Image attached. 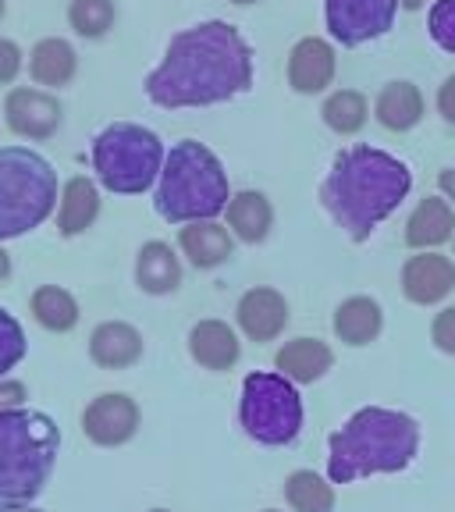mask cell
I'll return each instance as SVG.
<instances>
[{
  "label": "cell",
  "mask_w": 455,
  "mask_h": 512,
  "mask_svg": "<svg viewBox=\"0 0 455 512\" xmlns=\"http://www.w3.org/2000/svg\"><path fill=\"white\" fill-rule=\"evenodd\" d=\"M427 29H431V40L438 43L445 54H455V0H438L427 18Z\"/></svg>",
  "instance_id": "31"
},
{
  "label": "cell",
  "mask_w": 455,
  "mask_h": 512,
  "mask_svg": "<svg viewBox=\"0 0 455 512\" xmlns=\"http://www.w3.org/2000/svg\"><path fill=\"white\" fill-rule=\"evenodd\" d=\"M413 189V175L399 157L374 146H352L331 160L320 185V203L352 242H367Z\"/></svg>",
  "instance_id": "2"
},
{
  "label": "cell",
  "mask_w": 455,
  "mask_h": 512,
  "mask_svg": "<svg viewBox=\"0 0 455 512\" xmlns=\"http://www.w3.org/2000/svg\"><path fill=\"white\" fill-rule=\"evenodd\" d=\"M235 320H239L242 335L253 342H274L288 328V303L278 288H249L235 306Z\"/></svg>",
  "instance_id": "14"
},
{
  "label": "cell",
  "mask_w": 455,
  "mask_h": 512,
  "mask_svg": "<svg viewBox=\"0 0 455 512\" xmlns=\"http://www.w3.org/2000/svg\"><path fill=\"white\" fill-rule=\"evenodd\" d=\"M168 150L157 132L136 121H114L93 139V171L96 182L118 196H139L164 171Z\"/></svg>",
  "instance_id": "7"
},
{
  "label": "cell",
  "mask_w": 455,
  "mask_h": 512,
  "mask_svg": "<svg viewBox=\"0 0 455 512\" xmlns=\"http://www.w3.org/2000/svg\"><path fill=\"white\" fill-rule=\"evenodd\" d=\"M79 72V54L68 40L61 36H47L32 47L29 54V75L36 86H47V89H61L75 79Z\"/></svg>",
  "instance_id": "23"
},
{
  "label": "cell",
  "mask_w": 455,
  "mask_h": 512,
  "mask_svg": "<svg viewBox=\"0 0 455 512\" xmlns=\"http://www.w3.org/2000/svg\"><path fill=\"white\" fill-rule=\"evenodd\" d=\"M136 285L146 296H168L182 285V264L168 242H146L136 256Z\"/></svg>",
  "instance_id": "25"
},
{
  "label": "cell",
  "mask_w": 455,
  "mask_h": 512,
  "mask_svg": "<svg viewBox=\"0 0 455 512\" xmlns=\"http://www.w3.org/2000/svg\"><path fill=\"white\" fill-rule=\"evenodd\" d=\"M89 356H93L96 367L125 370L132 363H139V356H143V335L132 324H125V320H104L89 335Z\"/></svg>",
  "instance_id": "16"
},
{
  "label": "cell",
  "mask_w": 455,
  "mask_h": 512,
  "mask_svg": "<svg viewBox=\"0 0 455 512\" xmlns=\"http://www.w3.org/2000/svg\"><path fill=\"white\" fill-rule=\"evenodd\" d=\"M178 246L189 256L192 267L210 271V267H221L224 260H232L235 235L217 221H192L178 232Z\"/></svg>",
  "instance_id": "18"
},
{
  "label": "cell",
  "mask_w": 455,
  "mask_h": 512,
  "mask_svg": "<svg viewBox=\"0 0 455 512\" xmlns=\"http://www.w3.org/2000/svg\"><path fill=\"white\" fill-rule=\"evenodd\" d=\"M150 512H171V509H150Z\"/></svg>",
  "instance_id": "42"
},
{
  "label": "cell",
  "mask_w": 455,
  "mask_h": 512,
  "mask_svg": "<svg viewBox=\"0 0 455 512\" xmlns=\"http://www.w3.org/2000/svg\"><path fill=\"white\" fill-rule=\"evenodd\" d=\"M420 452V424L409 413L367 406L328 438V480L352 484L374 473H399Z\"/></svg>",
  "instance_id": "3"
},
{
  "label": "cell",
  "mask_w": 455,
  "mask_h": 512,
  "mask_svg": "<svg viewBox=\"0 0 455 512\" xmlns=\"http://www.w3.org/2000/svg\"><path fill=\"white\" fill-rule=\"evenodd\" d=\"M228 203H232V192L217 153L196 139H182L171 146L157 178V196H153L157 214L171 224L217 221Z\"/></svg>",
  "instance_id": "5"
},
{
  "label": "cell",
  "mask_w": 455,
  "mask_h": 512,
  "mask_svg": "<svg viewBox=\"0 0 455 512\" xmlns=\"http://www.w3.org/2000/svg\"><path fill=\"white\" fill-rule=\"evenodd\" d=\"M331 328H335V335L342 338L345 345H352V349L370 345L384 328L381 303H377V299H370V296H349L345 303H338Z\"/></svg>",
  "instance_id": "24"
},
{
  "label": "cell",
  "mask_w": 455,
  "mask_h": 512,
  "mask_svg": "<svg viewBox=\"0 0 455 512\" xmlns=\"http://www.w3.org/2000/svg\"><path fill=\"white\" fill-rule=\"evenodd\" d=\"M338 57L335 47L320 36H303L296 47L288 50V86L303 96H317L335 82Z\"/></svg>",
  "instance_id": "13"
},
{
  "label": "cell",
  "mask_w": 455,
  "mask_h": 512,
  "mask_svg": "<svg viewBox=\"0 0 455 512\" xmlns=\"http://www.w3.org/2000/svg\"><path fill=\"white\" fill-rule=\"evenodd\" d=\"M431 342L438 345L445 356H455V306H445V310L434 317L431 324Z\"/></svg>",
  "instance_id": "32"
},
{
  "label": "cell",
  "mask_w": 455,
  "mask_h": 512,
  "mask_svg": "<svg viewBox=\"0 0 455 512\" xmlns=\"http://www.w3.org/2000/svg\"><path fill=\"white\" fill-rule=\"evenodd\" d=\"M4 121H8V128L15 136L43 143V139H50L61 128V104H57V96L47 93V89L18 86L4 100Z\"/></svg>",
  "instance_id": "11"
},
{
  "label": "cell",
  "mask_w": 455,
  "mask_h": 512,
  "mask_svg": "<svg viewBox=\"0 0 455 512\" xmlns=\"http://www.w3.org/2000/svg\"><path fill=\"white\" fill-rule=\"evenodd\" d=\"M239 420L256 445H292L303 431V399L296 384L285 374H267V370L249 374L242 381Z\"/></svg>",
  "instance_id": "8"
},
{
  "label": "cell",
  "mask_w": 455,
  "mask_h": 512,
  "mask_svg": "<svg viewBox=\"0 0 455 512\" xmlns=\"http://www.w3.org/2000/svg\"><path fill=\"white\" fill-rule=\"evenodd\" d=\"M438 114L448 121V125H455V75H448V79L441 82V89H438Z\"/></svg>",
  "instance_id": "35"
},
{
  "label": "cell",
  "mask_w": 455,
  "mask_h": 512,
  "mask_svg": "<svg viewBox=\"0 0 455 512\" xmlns=\"http://www.w3.org/2000/svg\"><path fill=\"white\" fill-rule=\"evenodd\" d=\"M189 356L207 370H232L242 356V342L224 320H200L189 331Z\"/></svg>",
  "instance_id": "19"
},
{
  "label": "cell",
  "mask_w": 455,
  "mask_h": 512,
  "mask_svg": "<svg viewBox=\"0 0 455 512\" xmlns=\"http://www.w3.org/2000/svg\"><path fill=\"white\" fill-rule=\"evenodd\" d=\"M114 0H72L68 8V25L79 32L82 40H100L114 29Z\"/></svg>",
  "instance_id": "29"
},
{
  "label": "cell",
  "mask_w": 455,
  "mask_h": 512,
  "mask_svg": "<svg viewBox=\"0 0 455 512\" xmlns=\"http://www.w3.org/2000/svg\"><path fill=\"white\" fill-rule=\"evenodd\" d=\"M32 317L40 320L47 331H72L79 324V303L68 288H57V285H43L32 292Z\"/></svg>",
  "instance_id": "27"
},
{
  "label": "cell",
  "mask_w": 455,
  "mask_h": 512,
  "mask_svg": "<svg viewBox=\"0 0 455 512\" xmlns=\"http://www.w3.org/2000/svg\"><path fill=\"white\" fill-rule=\"evenodd\" d=\"M278 374H285L292 384H313L335 367V352L320 338H292L274 356Z\"/></svg>",
  "instance_id": "17"
},
{
  "label": "cell",
  "mask_w": 455,
  "mask_h": 512,
  "mask_svg": "<svg viewBox=\"0 0 455 512\" xmlns=\"http://www.w3.org/2000/svg\"><path fill=\"white\" fill-rule=\"evenodd\" d=\"M224 214H228V232H232L239 242H246V246L264 242L267 235H271V228H274L271 200H267L264 192H256V189L235 192Z\"/></svg>",
  "instance_id": "22"
},
{
  "label": "cell",
  "mask_w": 455,
  "mask_h": 512,
  "mask_svg": "<svg viewBox=\"0 0 455 512\" xmlns=\"http://www.w3.org/2000/svg\"><path fill=\"white\" fill-rule=\"evenodd\" d=\"M253 86V50L228 22H200L178 32L146 75L150 104L164 111L228 104Z\"/></svg>",
  "instance_id": "1"
},
{
  "label": "cell",
  "mask_w": 455,
  "mask_h": 512,
  "mask_svg": "<svg viewBox=\"0 0 455 512\" xmlns=\"http://www.w3.org/2000/svg\"><path fill=\"white\" fill-rule=\"evenodd\" d=\"M96 217H100V189H96V182L86 175L68 178L61 189V207H57V232L64 239H75L86 228H93Z\"/></svg>",
  "instance_id": "20"
},
{
  "label": "cell",
  "mask_w": 455,
  "mask_h": 512,
  "mask_svg": "<svg viewBox=\"0 0 455 512\" xmlns=\"http://www.w3.org/2000/svg\"><path fill=\"white\" fill-rule=\"evenodd\" d=\"M82 431L100 448L125 445V441H132L139 431V406L128 399L125 392L96 395L86 406V413H82Z\"/></svg>",
  "instance_id": "10"
},
{
  "label": "cell",
  "mask_w": 455,
  "mask_h": 512,
  "mask_svg": "<svg viewBox=\"0 0 455 512\" xmlns=\"http://www.w3.org/2000/svg\"><path fill=\"white\" fill-rule=\"evenodd\" d=\"M399 4L406 11H420V8H424V0H399Z\"/></svg>",
  "instance_id": "38"
},
{
  "label": "cell",
  "mask_w": 455,
  "mask_h": 512,
  "mask_svg": "<svg viewBox=\"0 0 455 512\" xmlns=\"http://www.w3.org/2000/svg\"><path fill=\"white\" fill-rule=\"evenodd\" d=\"M452 242H455V239H452Z\"/></svg>",
  "instance_id": "44"
},
{
  "label": "cell",
  "mask_w": 455,
  "mask_h": 512,
  "mask_svg": "<svg viewBox=\"0 0 455 512\" xmlns=\"http://www.w3.org/2000/svg\"><path fill=\"white\" fill-rule=\"evenodd\" d=\"M232 4H242V8H246V4H256V0H232Z\"/></svg>",
  "instance_id": "40"
},
{
  "label": "cell",
  "mask_w": 455,
  "mask_h": 512,
  "mask_svg": "<svg viewBox=\"0 0 455 512\" xmlns=\"http://www.w3.org/2000/svg\"><path fill=\"white\" fill-rule=\"evenodd\" d=\"M320 118H324V125H328L335 136H356V132H363V125H367L370 104L360 89H335V93L324 100V107H320Z\"/></svg>",
  "instance_id": "26"
},
{
  "label": "cell",
  "mask_w": 455,
  "mask_h": 512,
  "mask_svg": "<svg viewBox=\"0 0 455 512\" xmlns=\"http://www.w3.org/2000/svg\"><path fill=\"white\" fill-rule=\"evenodd\" d=\"M264 512H278V509H264Z\"/></svg>",
  "instance_id": "43"
},
{
  "label": "cell",
  "mask_w": 455,
  "mask_h": 512,
  "mask_svg": "<svg viewBox=\"0 0 455 512\" xmlns=\"http://www.w3.org/2000/svg\"><path fill=\"white\" fill-rule=\"evenodd\" d=\"M25 384L22 381H0V413H8V409L25 406Z\"/></svg>",
  "instance_id": "34"
},
{
  "label": "cell",
  "mask_w": 455,
  "mask_h": 512,
  "mask_svg": "<svg viewBox=\"0 0 455 512\" xmlns=\"http://www.w3.org/2000/svg\"><path fill=\"white\" fill-rule=\"evenodd\" d=\"M25 331L4 306H0V377L8 374L11 367H18L25 356Z\"/></svg>",
  "instance_id": "30"
},
{
  "label": "cell",
  "mask_w": 455,
  "mask_h": 512,
  "mask_svg": "<svg viewBox=\"0 0 455 512\" xmlns=\"http://www.w3.org/2000/svg\"><path fill=\"white\" fill-rule=\"evenodd\" d=\"M61 448V427L40 409L0 413V512L32 505L50 484Z\"/></svg>",
  "instance_id": "4"
},
{
  "label": "cell",
  "mask_w": 455,
  "mask_h": 512,
  "mask_svg": "<svg viewBox=\"0 0 455 512\" xmlns=\"http://www.w3.org/2000/svg\"><path fill=\"white\" fill-rule=\"evenodd\" d=\"M4 11H8V0H0V18H4Z\"/></svg>",
  "instance_id": "39"
},
{
  "label": "cell",
  "mask_w": 455,
  "mask_h": 512,
  "mask_svg": "<svg viewBox=\"0 0 455 512\" xmlns=\"http://www.w3.org/2000/svg\"><path fill=\"white\" fill-rule=\"evenodd\" d=\"M455 239V207L445 196H427L416 203V210L406 221V246L424 253V249H438Z\"/></svg>",
  "instance_id": "15"
},
{
  "label": "cell",
  "mask_w": 455,
  "mask_h": 512,
  "mask_svg": "<svg viewBox=\"0 0 455 512\" xmlns=\"http://www.w3.org/2000/svg\"><path fill=\"white\" fill-rule=\"evenodd\" d=\"M374 118L381 121L388 132H409L424 121V93L413 82L399 79L377 93L374 100Z\"/></svg>",
  "instance_id": "21"
},
{
  "label": "cell",
  "mask_w": 455,
  "mask_h": 512,
  "mask_svg": "<svg viewBox=\"0 0 455 512\" xmlns=\"http://www.w3.org/2000/svg\"><path fill=\"white\" fill-rule=\"evenodd\" d=\"M15 512H40V509H32V505H25V509H15Z\"/></svg>",
  "instance_id": "41"
},
{
  "label": "cell",
  "mask_w": 455,
  "mask_h": 512,
  "mask_svg": "<svg viewBox=\"0 0 455 512\" xmlns=\"http://www.w3.org/2000/svg\"><path fill=\"white\" fill-rule=\"evenodd\" d=\"M22 64H25L22 47L15 40L0 36V86H11L18 79V72H22Z\"/></svg>",
  "instance_id": "33"
},
{
  "label": "cell",
  "mask_w": 455,
  "mask_h": 512,
  "mask_svg": "<svg viewBox=\"0 0 455 512\" xmlns=\"http://www.w3.org/2000/svg\"><path fill=\"white\" fill-rule=\"evenodd\" d=\"M455 288V260L438 249H424L406 260L402 267V296L416 306H434L452 296Z\"/></svg>",
  "instance_id": "12"
},
{
  "label": "cell",
  "mask_w": 455,
  "mask_h": 512,
  "mask_svg": "<svg viewBox=\"0 0 455 512\" xmlns=\"http://www.w3.org/2000/svg\"><path fill=\"white\" fill-rule=\"evenodd\" d=\"M438 189H441V196H445V200L455 207V164H452V168H445V171L438 175Z\"/></svg>",
  "instance_id": "36"
},
{
  "label": "cell",
  "mask_w": 455,
  "mask_h": 512,
  "mask_svg": "<svg viewBox=\"0 0 455 512\" xmlns=\"http://www.w3.org/2000/svg\"><path fill=\"white\" fill-rule=\"evenodd\" d=\"M54 207V164L29 146H0V242L40 228Z\"/></svg>",
  "instance_id": "6"
},
{
  "label": "cell",
  "mask_w": 455,
  "mask_h": 512,
  "mask_svg": "<svg viewBox=\"0 0 455 512\" xmlns=\"http://www.w3.org/2000/svg\"><path fill=\"white\" fill-rule=\"evenodd\" d=\"M11 278V256L4 253V246H0V285Z\"/></svg>",
  "instance_id": "37"
},
{
  "label": "cell",
  "mask_w": 455,
  "mask_h": 512,
  "mask_svg": "<svg viewBox=\"0 0 455 512\" xmlns=\"http://www.w3.org/2000/svg\"><path fill=\"white\" fill-rule=\"evenodd\" d=\"M395 11H399V0H324L331 40L342 47L381 40L395 25Z\"/></svg>",
  "instance_id": "9"
},
{
  "label": "cell",
  "mask_w": 455,
  "mask_h": 512,
  "mask_svg": "<svg viewBox=\"0 0 455 512\" xmlns=\"http://www.w3.org/2000/svg\"><path fill=\"white\" fill-rule=\"evenodd\" d=\"M285 498L296 512H335V488L313 470H296L285 480Z\"/></svg>",
  "instance_id": "28"
}]
</instances>
